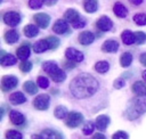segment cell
<instances>
[{
  "instance_id": "obj_1",
  "label": "cell",
  "mask_w": 146,
  "mask_h": 139,
  "mask_svg": "<svg viewBox=\"0 0 146 139\" xmlns=\"http://www.w3.org/2000/svg\"><path fill=\"white\" fill-rule=\"evenodd\" d=\"M98 81L90 74H80L70 83L71 93L79 99L89 98L98 90Z\"/></svg>"
},
{
  "instance_id": "obj_2",
  "label": "cell",
  "mask_w": 146,
  "mask_h": 139,
  "mask_svg": "<svg viewBox=\"0 0 146 139\" xmlns=\"http://www.w3.org/2000/svg\"><path fill=\"white\" fill-rule=\"evenodd\" d=\"M146 113V93L137 95V97L132 98L124 112V116L128 120H135Z\"/></svg>"
},
{
  "instance_id": "obj_3",
  "label": "cell",
  "mask_w": 146,
  "mask_h": 139,
  "mask_svg": "<svg viewBox=\"0 0 146 139\" xmlns=\"http://www.w3.org/2000/svg\"><path fill=\"white\" fill-rule=\"evenodd\" d=\"M42 67H43V71H46L55 82H62L66 79L65 72L63 70H60L55 62H51V60L46 62V63H43Z\"/></svg>"
},
{
  "instance_id": "obj_4",
  "label": "cell",
  "mask_w": 146,
  "mask_h": 139,
  "mask_svg": "<svg viewBox=\"0 0 146 139\" xmlns=\"http://www.w3.org/2000/svg\"><path fill=\"white\" fill-rule=\"evenodd\" d=\"M83 121V115L79 112H71L65 118V124L68 128H76Z\"/></svg>"
},
{
  "instance_id": "obj_5",
  "label": "cell",
  "mask_w": 146,
  "mask_h": 139,
  "mask_svg": "<svg viewBox=\"0 0 146 139\" xmlns=\"http://www.w3.org/2000/svg\"><path fill=\"white\" fill-rule=\"evenodd\" d=\"M49 103H50L49 96L46 93H42L35 97V99L33 100V106L39 111H46L49 107Z\"/></svg>"
},
{
  "instance_id": "obj_6",
  "label": "cell",
  "mask_w": 146,
  "mask_h": 139,
  "mask_svg": "<svg viewBox=\"0 0 146 139\" xmlns=\"http://www.w3.org/2000/svg\"><path fill=\"white\" fill-rule=\"evenodd\" d=\"M31 139H63L62 134L52 129H46L40 134H33Z\"/></svg>"
},
{
  "instance_id": "obj_7",
  "label": "cell",
  "mask_w": 146,
  "mask_h": 139,
  "mask_svg": "<svg viewBox=\"0 0 146 139\" xmlns=\"http://www.w3.org/2000/svg\"><path fill=\"white\" fill-rule=\"evenodd\" d=\"M17 84H18V79L14 75H5L1 80V89L3 91L11 90V89L16 88Z\"/></svg>"
},
{
  "instance_id": "obj_8",
  "label": "cell",
  "mask_w": 146,
  "mask_h": 139,
  "mask_svg": "<svg viewBox=\"0 0 146 139\" xmlns=\"http://www.w3.org/2000/svg\"><path fill=\"white\" fill-rule=\"evenodd\" d=\"M3 22L9 26H16L21 22V15L16 11H7L3 15Z\"/></svg>"
},
{
  "instance_id": "obj_9",
  "label": "cell",
  "mask_w": 146,
  "mask_h": 139,
  "mask_svg": "<svg viewBox=\"0 0 146 139\" xmlns=\"http://www.w3.org/2000/svg\"><path fill=\"white\" fill-rule=\"evenodd\" d=\"M65 56H66V58H67L68 60H71V62H76V63L82 62L83 58H84L83 54H82L81 51H79L78 49H75V48H67L66 51H65Z\"/></svg>"
},
{
  "instance_id": "obj_10",
  "label": "cell",
  "mask_w": 146,
  "mask_h": 139,
  "mask_svg": "<svg viewBox=\"0 0 146 139\" xmlns=\"http://www.w3.org/2000/svg\"><path fill=\"white\" fill-rule=\"evenodd\" d=\"M33 19L36 23V25L39 27H41V28H46L49 25V23H50V16L47 15V14H44V13H38V14H35L33 16Z\"/></svg>"
},
{
  "instance_id": "obj_11",
  "label": "cell",
  "mask_w": 146,
  "mask_h": 139,
  "mask_svg": "<svg viewBox=\"0 0 146 139\" xmlns=\"http://www.w3.org/2000/svg\"><path fill=\"white\" fill-rule=\"evenodd\" d=\"M96 26H97L100 31L106 32V31H110V30L112 28L113 23H112V21H111L107 16H102V17L98 18V21H97V23H96Z\"/></svg>"
},
{
  "instance_id": "obj_12",
  "label": "cell",
  "mask_w": 146,
  "mask_h": 139,
  "mask_svg": "<svg viewBox=\"0 0 146 139\" xmlns=\"http://www.w3.org/2000/svg\"><path fill=\"white\" fill-rule=\"evenodd\" d=\"M52 31L57 34H64L68 31V24L65 19H57L52 25Z\"/></svg>"
},
{
  "instance_id": "obj_13",
  "label": "cell",
  "mask_w": 146,
  "mask_h": 139,
  "mask_svg": "<svg viewBox=\"0 0 146 139\" xmlns=\"http://www.w3.org/2000/svg\"><path fill=\"white\" fill-rule=\"evenodd\" d=\"M79 42L81 43V44H83V46H89L90 43H92L94 42V40H95V36H94V34L90 32V31H83V32H81L80 34H79Z\"/></svg>"
},
{
  "instance_id": "obj_14",
  "label": "cell",
  "mask_w": 146,
  "mask_h": 139,
  "mask_svg": "<svg viewBox=\"0 0 146 139\" xmlns=\"http://www.w3.org/2000/svg\"><path fill=\"white\" fill-rule=\"evenodd\" d=\"M64 19L73 25L74 23H76L80 19V15L75 9H67L64 14Z\"/></svg>"
},
{
  "instance_id": "obj_15",
  "label": "cell",
  "mask_w": 146,
  "mask_h": 139,
  "mask_svg": "<svg viewBox=\"0 0 146 139\" xmlns=\"http://www.w3.org/2000/svg\"><path fill=\"white\" fill-rule=\"evenodd\" d=\"M102 49L105 52H115L119 49V42L115 40H106L103 43Z\"/></svg>"
},
{
  "instance_id": "obj_16",
  "label": "cell",
  "mask_w": 146,
  "mask_h": 139,
  "mask_svg": "<svg viewBox=\"0 0 146 139\" xmlns=\"http://www.w3.org/2000/svg\"><path fill=\"white\" fill-rule=\"evenodd\" d=\"M30 54H31V49H30V44H29V43H27V44L24 43L23 46H21V47L16 50L17 57H18L19 59H22V60L27 59L29 56H30Z\"/></svg>"
},
{
  "instance_id": "obj_17",
  "label": "cell",
  "mask_w": 146,
  "mask_h": 139,
  "mask_svg": "<svg viewBox=\"0 0 146 139\" xmlns=\"http://www.w3.org/2000/svg\"><path fill=\"white\" fill-rule=\"evenodd\" d=\"M9 117H10L11 123L15 124V125H22V124H24V122H25L24 115H23L22 113L17 112V111H11L10 114H9Z\"/></svg>"
},
{
  "instance_id": "obj_18",
  "label": "cell",
  "mask_w": 146,
  "mask_h": 139,
  "mask_svg": "<svg viewBox=\"0 0 146 139\" xmlns=\"http://www.w3.org/2000/svg\"><path fill=\"white\" fill-rule=\"evenodd\" d=\"M1 65L2 66H11L16 64V57L10 55V54H6L3 50L1 51Z\"/></svg>"
},
{
  "instance_id": "obj_19",
  "label": "cell",
  "mask_w": 146,
  "mask_h": 139,
  "mask_svg": "<svg viewBox=\"0 0 146 139\" xmlns=\"http://www.w3.org/2000/svg\"><path fill=\"white\" fill-rule=\"evenodd\" d=\"M9 101L11 104H14V105H21V104L26 101V98L22 92L16 91V92H14V93H11L9 96Z\"/></svg>"
},
{
  "instance_id": "obj_20",
  "label": "cell",
  "mask_w": 146,
  "mask_h": 139,
  "mask_svg": "<svg viewBox=\"0 0 146 139\" xmlns=\"http://www.w3.org/2000/svg\"><path fill=\"white\" fill-rule=\"evenodd\" d=\"M121 39H122L123 43H124V44H127V46L132 44V43H135V42H136L135 33H132V32H131V31H129V30H125V31H123V32H122V34H121Z\"/></svg>"
},
{
  "instance_id": "obj_21",
  "label": "cell",
  "mask_w": 146,
  "mask_h": 139,
  "mask_svg": "<svg viewBox=\"0 0 146 139\" xmlns=\"http://www.w3.org/2000/svg\"><path fill=\"white\" fill-rule=\"evenodd\" d=\"M18 39H19V34H18V32L16 30H9V31H7L5 33V40L9 44L17 42Z\"/></svg>"
},
{
  "instance_id": "obj_22",
  "label": "cell",
  "mask_w": 146,
  "mask_h": 139,
  "mask_svg": "<svg viewBox=\"0 0 146 139\" xmlns=\"http://www.w3.org/2000/svg\"><path fill=\"white\" fill-rule=\"evenodd\" d=\"M113 11L115 14V16L120 17V18H124L127 15H128V9L120 2H116L113 7Z\"/></svg>"
},
{
  "instance_id": "obj_23",
  "label": "cell",
  "mask_w": 146,
  "mask_h": 139,
  "mask_svg": "<svg viewBox=\"0 0 146 139\" xmlns=\"http://www.w3.org/2000/svg\"><path fill=\"white\" fill-rule=\"evenodd\" d=\"M108 123H110V117L107 115H99L96 118V126H97V129H99L102 131L107 128Z\"/></svg>"
},
{
  "instance_id": "obj_24",
  "label": "cell",
  "mask_w": 146,
  "mask_h": 139,
  "mask_svg": "<svg viewBox=\"0 0 146 139\" xmlns=\"http://www.w3.org/2000/svg\"><path fill=\"white\" fill-rule=\"evenodd\" d=\"M47 49H49V44H48V42H47L46 39H44V40H39V41H36V42L33 44V50H34V52H36V54L43 52V51H46Z\"/></svg>"
},
{
  "instance_id": "obj_25",
  "label": "cell",
  "mask_w": 146,
  "mask_h": 139,
  "mask_svg": "<svg viewBox=\"0 0 146 139\" xmlns=\"http://www.w3.org/2000/svg\"><path fill=\"white\" fill-rule=\"evenodd\" d=\"M83 8L87 13H95L98 8L97 0H83Z\"/></svg>"
},
{
  "instance_id": "obj_26",
  "label": "cell",
  "mask_w": 146,
  "mask_h": 139,
  "mask_svg": "<svg viewBox=\"0 0 146 139\" xmlns=\"http://www.w3.org/2000/svg\"><path fill=\"white\" fill-rule=\"evenodd\" d=\"M132 91L136 95H144L146 93V84L143 81H136L132 84Z\"/></svg>"
},
{
  "instance_id": "obj_27",
  "label": "cell",
  "mask_w": 146,
  "mask_h": 139,
  "mask_svg": "<svg viewBox=\"0 0 146 139\" xmlns=\"http://www.w3.org/2000/svg\"><path fill=\"white\" fill-rule=\"evenodd\" d=\"M39 33V28L38 26L33 25V24H29L24 27V34L27 36V38H33L35 36L36 34Z\"/></svg>"
},
{
  "instance_id": "obj_28",
  "label": "cell",
  "mask_w": 146,
  "mask_h": 139,
  "mask_svg": "<svg viewBox=\"0 0 146 139\" xmlns=\"http://www.w3.org/2000/svg\"><path fill=\"white\" fill-rule=\"evenodd\" d=\"M23 89L29 93V95H35L36 91H38V88H36V84L32 81H26L24 84H23Z\"/></svg>"
},
{
  "instance_id": "obj_29",
  "label": "cell",
  "mask_w": 146,
  "mask_h": 139,
  "mask_svg": "<svg viewBox=\"0 0 146 139\" xmlns=\"http://www.w3.org/2000/svg\"><path fill=\"white\" fill-rule=\"evenodd\" d=\"M132 63V55L130 52H123L120 58V64L123 67H128Z\"/></svg>"
},
{
  "instance_id": "obj_30",
  "label": "cell",
  "mask_w": 146,
  "mask_h": 139,
  "mask_svg": "<svg viewBox=\"0 0 146 139\" xmlns=\"http://www.w3.org/2000/svg\"><path fill=\"white\" fill-rule=\"evenodd\" d=\"M54 114H55V116L57 118L62 120V118H66V116L68 115V112H67V108L66 107H64V106H57L55 108Z\"/></svg>"
},
{
  "instance_id": "obj_31",
  "label": "cell",
  "mask_w": 146,
  "mask_h": 139,
  "mask_svg": "<svg viewBox=\"0 0 146 139\" xmlns=\"http://www.w3.org/2000/svg\"><path fill=\"white\" fill-rule=\"evenodd\" d=\"M110 68V64L106 62V60H100V62H97L96 65H95V70L98 72V73H106Z\"/></svg>"
},
{
  "instance_id": "obj_32",
  "label": "cell",
  "mask_w": 146,
  "mask_h": 139,
  "mask_svg": "<svg viewBox=\"0 0 146 139\" xmlns=\"http://www.w3.org/2000/svg\"><path fill=\"white\" fill-rule=\"evenodd\" d=\"M46 40H47V42H48V44H49V49H51V50L57 49L58 46H59V43H60L59 39L56 38V36H48Z\"/></svg>"
},
{
  "instance_id": "obj_33",
  "label": "cell",
  "mask_w": 146,
  "mask_h": 139,
  "mask_svg": "<svg viewBox=\"0 0 146 139\" xmlns=\"http://www.w3.org/2000/svg\"><path fill=\"white\" fill-rule=\"evenodd\" d=\"M133 21L137 25H146V14H136Z\"/></svg>"
},
{
  "instance_id": "obj_34",
  "label": "cell",
  "mask_w": 146,
  "mask_h": 139,
  "mask_svg": "<svg viewBox=\"0 0 146 139\" xmlns=\"http://www.w3.org/2000/svg\"><path fill=\"white\" fill-rule=\"evenodd\" d=\"M94 129H95L94 123H92L91 121H88V122H86V124L83 125L82 131H83V133H84V134H87V136H88V134H91V133H92Z\"/></svg>"
},
{
  "instance_id": "obj_35",
  "label": "cell",
  "mask_w": 146,
  "mask_h": 139,
  "mask_svg": "<svg viewBox=\"0 0 146 139\" xmlns=\"http://www.w3.org/2000/svg\"><path fill=\"white\" fill-rule=\"evenodd\" d=\"M7 139H22V133L16 130H8L6 132Z\"/></svg>"
},
{
  "instance_id": "obj_36",
  "label": "cell",
  "mask_w": 146,
  "mask_h": 139,
  "mask_svg": "<svg viewBox=\"0 0 146 139\" xmlns=\"http://www.w3.org/2000/svg\"><path fill=\"white\" fill-rule=\"evenodd\" d=\"M135 38H136V42L137 44H143L145 41H146V34L141 31H138L135 33Z\"/></svg>"
},
{
  "instance_id": "obj_37",
  "label": "cell",
  "mask_w": 146,
  "mask_h": 139,
  "mask_svg": "<svg viewBox=\"0 0 146 139\" xmlns=\"http://www.w3.org/2000/svg\"><path fill=\"white\" fill-rule=\"evenodd\" d=\"M19 68H21V71H22V72L27 73V72H30V71H31V68H32V63H31V62H29L27 59H25V60H23V62L21 63Z\"/></svg>"
},
{
  "instance_id": "obj_38",
  "label": "cell",
  "mask_w": 146,
  "mask_h": 139,
  "mask_svg": "<svg viewBox=\"0 0 146 139\" xmlns=\"http://www.w3.org/2000/svg\"><path fill=\"white\" fill-rule=\"evenodd\" d=\"M36 82H38V85L40 88H42V89H46V88L49 87V80L46 76H39Z\"/></svg>"
},
{
  "instance_id": "obj_39",
  "label": "cell",
  "mask_w": 146,
  "mask_h": 139,
  "mask_svg": "<svg viewBox=\"0 0 146 139\" xmlns=\"http://www.w3.org/2000/svg\"><path fill=\"white\" fill-rule=\"evenodd\" d=\"M42 5H43V0H30L29 1V6L32 9H39L42 7Z\"/></svg>"
},
{
  "instance_id": "obj_40",
  "label": "cell",
  "mask_w": 146,
  "mask_h": 139,
  "mask_svg": "<svg viewBox=\"0 0 146 139\" xmlns=\"http://www.w3.org/2000/svg\"><path fill=\"white\" fill-rule=\"evenodd\" d=\"M113 139H128V134L124 131H117L113 134Z\"/></svg>"
},
{
  "instance_id": "obj_41",
  "label": "cell",
  "mask_w": 146,
  "mask_h": 139,
  "mask_svg": "<svg viewBox=\"0 0 146 139\" xmlns=\"http://www.w3.org/2000/svg\"><path fill=\"white\" fill-rule=\"evenodd\" d=\"M84 25H86V21L82 19V18H80L76 23L73 24V27H75V28H81V27H83Z\"/></svg>"
},
{
  "instance_id": "obj_42",
  "label": "cell",
  "mask_w": 146,
  "mask_h": 139,
  "mask_svg": "<svg viewBox=\"0 0 146 139\" xmlns=\"http://www.w3.org/2000/svg\"><path fill=\"white\" fill-rule=\"evenodd\" d=\"M123 85H124V81H123L122 79H117V80L114 81V88L120 89V88H122Z\"/></svg>"
},
{
  "instance_id": "obj_43",
  "label": "cell",
  "mask_w": 146,
  "mask_h": 139,
  "mask_svg": "<svg viewBox=\"0 0 146 139\" xmlns=\"http://www.w3.org/2000/svg\"><path fill=\"white\" fill-rule=\"evenodd\" d=\"M139 60H140V63H141L144 66H146V52H144V54H141V55H140Z\"/></svg>"
},
{
  "instance_id": "obj_44",
  "label": "cell",
  "mask_w": 146,
  "mask_h": 139,
  "mask_svg": "<svg viewBox=\"0 0 146 139\" xmlns=\"http://www.w3.org/2000/svg\"><path fill=\"white\" fill-rule=\"evenodd\" d=\"M92 139H105V136L102 133H95L92 136Z\"/></svg>"
},
{
  "instance_id": "obj_45",
  "label": "cell",
  "mask_w": 146,
  "mask_h": 139,
  "mask_svg": "<svg viewBox=\"0 0 146 139\" xmlns=\"http://www.w3.org/2000/svg\"><path fill=\"white\" fill-rule=\"evenodd\" d=\"M57 2V0H43V3H46L47 6H52Z\"/></svg>"
},
{
  "instance_id": "obj_46",
  "label": "cell",
  "mask_w": 146,
  "mask_h": 139,
  "mask_svg": "<svg viewBox=\"0 0 146 139\" xmlns=\"http://www.w3.org/2000/svg\"><path fill=\"white\" fill-rule=\"evenodd\" d=\"M132 5H135V6H138V5H140L141 2H143V0H129Z\"/></svg>"
},
{
  "instance_id": "obj_47",
  "label": "cell",
  "mask_w": 146,
  "mask_h": 139,
  "mask_svg": "<svg viewBox=\"0 0 146 139\" xmlns=\"http://www.w3.org/2000/svg\"><path fill=\"white\" fill-rule=\"evenodd\" d=\"M143 79H144V81L146 82V71L143 72Z\"/></svg>"
}]
</instances>
